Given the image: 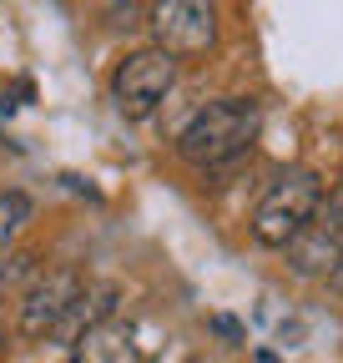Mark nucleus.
I'll return each instance as SVG.
<instances>
[{
  "mask_svg": "<svg viewBox=\"0 0 343 363\" xmlns=\"http://www.w3.org/2000/svg\"><path fill=\"white\" fill-rule=\"evenodd\" d=\"M142 363H152V358H142Z\"/></svg>",
  "mask_w": 343,
  "mask_h": 363,
  "instance_id": "12",
  "label": "nucleus"
},
{
  "mask_svg": "<svg viewBox=\"0 0 343 363\" xmlns=\"http://www.w3.org/2000/svg\"><path fill=\"white\" fill-rule=\"evenodd\" d=\"M177 81H182V61H172L167 51L147 45V51H132L111 71V101H116L121 116L147 121L172 91H177Z\"/></svg>",
  "mask_w": 343,
  "mask_h": 363,
  "instance_id": "4",
  "label": "nucleus"
},
{
  "mask_svg": "<svg viewBox=\"0 0 343 363\" xmlns=\"http://www.w3.org/2000/svg\"><path fill=\"white\" fill-rule=\"evenodd\" d=\"M318 202H323V177L308 172V167H288L283 177L268 182V192L252 207V222H247L252 242L257 247H288L313 222Z\"/></svg>",
  "mask_w": 343,
  "mask_h": 363,
  "instance_id": "2",
  "label": "nucleus"
},
{
  "mask_svg": "<svg viewBox=\"0 0 343 363\" xmlns=\"http://www.w3.org/2000/svg\"><path fill=\"white\" fill-rule=\"evenodd\" d=\"M283 252H288V267L298 278H323V283L343 288V182L333 192H323L313 222Z\"/></svg>",
  "mask_w": 343,
  "mask_h": 363,
  "instance_id": "3",
  "label": "nucleus"
},
{
  "mask_svg": "<svg viewBox=\"0 0 343 363\" xmlns=\"http://www.w3.org/2000/svg\"><path fill=\"white\" fill-rule=\"evenodd\" d=\"M26 217H30V197L26 192H6V197H0V252H6V242L26 227Z\"/></svg>",
  "mask_w": 343,
  "mask_h": 363,
  "instance_id": "9",
  "label": "nucleus"
},
{
  "mask_svg": "<svg viewBox=\"0 0 343 363\" xmlns=\"http://www.w3.org/2000/svg\"><path fill=\"white\" fill-rule=\"evenodd\" d=\"M81 272L76 267H51L46 278H35L26 303H21V338L40 343V338H51L61 328V318L71 313V303L81 298Z\"/></svg>",
  "mask_w": 343,
  "mask_h": 363,
  "instance_id": "6",
  "label": "nucleus"
},
{
  "mask_svg": "<svg viewBox=\"0 0 343 363\" xmlns=\"http://www.w3.org/2000/svg\"><path fill=\"white\" fill-rule=\"evenodd\" d=\"M212 333H223L227 343H242V328L232 323V318H223V313H218V318H212Z\"/></svg>",
  "mask_w": 343,
  "mask_h": 363,
  "instance_id": "10",
  "label": "nucleus"
},
{
  "mask_svg": "<svg viewBox=\"0 0 343 363\" xmlns=\"http://www.w3.org/2000/svg\"><path fill=\"white\" fill-rule=\"evenodd\" d=\"M116 303H121V293H116L111 283H86L81 298L71 303V313L61 318V328H56L51 338H61L66 348H76L86 333H96L101 323H111V318H116Z\"/></svg>",
  "mask_w": 343,
  "mask_h": 363,
  "instance_id": "7",
  "label": "nucleus"
},
{
  "mask_svg": "<svg viewBox=\"0 0 343 363\" xmlns=\"http://www.w3.org/2000/svg\"><path fill=\"white\" fill-rule=\"evenodd\" d=\"M147 30H152V45L167 51L172 61L207 56L218 45V0H152Z\"/></svg>",
  "mask_w": 343,
  "mask_h": 363,
  "instance_id": "5",
  "label": "nucleus"
},
{
  "mask_svg": "<svg viewBox=\"0 0 343 363\" xmlns=\"http://www.w3.org/2000/svg\"><path fill=\"white\" fill-rule=\"evenodd\" d=\"M257 126H263V106L252 96H223V101H207L202 111H192V121L177 131V157L197 172L212 167H227L237 162L252 142H257Z\"/></svg>",
  "mask_w": 343,
  "mask_h": 363,
  "instance_id": "1",
  "label": "nucleus"
},
{
  "mask_svg": "<svg viewBox=\"0 0 343 363\" xmlns=\"http://www.w3.org/2000/svg\"><path fill=\"white\" fill-rule=\"evenodd\" d=\"M0 283H6V252H0Z\"/></svg>",
  "mask_w": 343,
  "mask_h": 363,
  "instance_id": "11",
  "label": "nucleus"
},
{
  "mask_svg": "<svg viewBox=\"0 0 343 363\" xmlns=\"http://www.w3.org/2000/svg\"><path fill=\"white\" fill-rule=\"evenodd\" d=\"M137 323H101L96 333H86L76 348H71V363H142V343H137Z\"/></svg>",
  "mask_w": 343,
  "mask_h": 363,
  "instance_id": "8",
  "label": "nucleus"
}]
</instances>
